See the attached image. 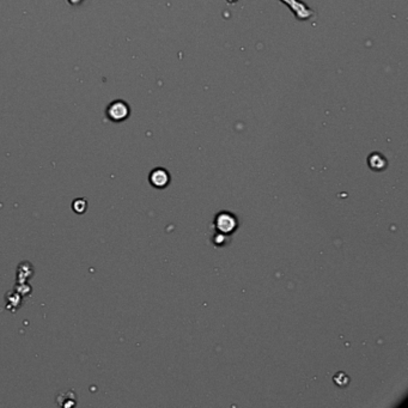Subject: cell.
<instances>
[{
  "label": "cell",
  "mask_w": 408,
  "mask_h": 408,
  "mask_svg": "<svg viewBox=\"0 0 408 408\" xmlns=\"http://www.w3.org/2000/svg\"><path fill=\"white\" fill-rule=\"evenodd\" d=\"M68 2L71 5H79L83 2V0H68Z\"/></svg>",
  "instance_id": "cell-6"
},
{
  "label": "cell",
  "mask_w": 408,
  "mask_h": 408,
  "mask_svg": "<svg viewBox=\"0 0 408 408\" xmlns=\"http://www.w3.org/2000/svg\"><path fill=\"white\" fill-rule=\"evenodd\" d=\"M369 167H371L374 170H383L387 167V159L385 156L379 152H374L369 156L368 159Z\"/></svg>",
  "instance_id": "cell-4"
},
{
  "label": "cell",
  "mask_w": 408,
  "mask_h": 408,
  "mask_svg": "<svg viewBox=\"0 0 408 408\" xmlns=\"http://www.w3.org/2000/svg\"><path fill=\"white\" fill-rule=\"evenodd\" d=\"M149 180L155 188H164L170 182V175L165 169L156 168L150 173Z\"/></svg>",
  "instance_id": "cell-2"
},
{
  "label": "cell",
  "mask_w": 408,
  "mask_h": 408,
  "mask_svg": "<svg viewBox=\"0 0 408 408\" xmlns=\"http://www.w3.org/2000/svg\"><path fill=\"white\" fill-rule=\"evenodd\" d=\"M217 228L223 232H230L236 228V219L229 213H222L216 219Z\"/></svg>",
  "instance_id": "cell-3"
},
{
  "label": "cell",
  "mask_w": 408,
  "mask_h": 408,
  "mask_svg": "<svg viewBox=\"0 0 408 408\" xmlns=\"http://www.w3.org/2000/svg\"><path fill=\"white\" fill-rule=\"evenodd\" d=\"M105 115L113 122H122L131 115V108L127 102L122 99H116L111 102L105 109Z\"/></svg>",
  "instance_id": "cell-1"
},
{
  "label": "cell",
  "mask_w": 408,
  "mask_h": 408,
  "mask_svg": "<svg viewBox=\"0 0 408 408\" xmlns=\"http://www.w3.org/2000/svg\"><path fill=\"white\" fill-rule=\"evenodd\" d=\"M72 207H73L74 212L84 213L87 208V202L85 199H77V200H74L73 204H72Z\"/></svg>",
  "instance_id": "cell-5"
}]
</instances>
